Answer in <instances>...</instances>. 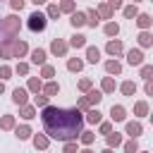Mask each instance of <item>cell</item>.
<instances>
[{"instance_id":"cell-1","label":"cell","mask_w":153,"mask_h":153,"mask_svg":"<svg viewBox=\"0 0 153 153\" xmlns=\"http://www.w3.org/2000/svg\"><path fill=\"white\" fill-rule=\"evenodd\" d=\"M41 122L45 129L48 139H57V141H76L79 134L84 131V112L76 108H55V105H45L41 112Z\"/></svg>"},{"instance_id":"cell-2","label":"cell","mask_w":153,"mask_h":153,"mask_svg":"<svg viewBox=\"0 0 153 153\" xmlns=\"http://www.w3.org/2000/svg\"><path fill=\"white\" fill-rule=\"evenodd\" d=\"M45 24H48V17H45L43 12H31V14H29V22H26L29 31H33V33H41V31L45 29Z\"/></svg>"},{"instance_id":"cell-3","label":"cell","mask_w":153,"mask_h":153,"mask_svg":"<svg viewBox=\"0 0 153 153\" xmlns=\"http://www.w3.org/2000/svg\"><path fill=\"white\" fill-rule=\"evenodd\" d=\"M67 48H69V45H67L62 38H53V41H50V53H53V55H57V57L67 55Z\"/></svg>"},{"instance_id":"cell-4","label":"cell","mask_w":153,"mask_h":153,"mask_svg":"<svg viewBox=\"0 0 153 153\" xmlns=\"http://www.w3.org/2000/svg\"><path fill=\"white\" fill-rule=\"evenodd\" d=\"M127 62H129L131 67H134V65H136V67H141V65H143V53H141L139 48H131V50L127 53Z\"/></svg>"},{"instance_id":"cell-5","label":"cell","mask_w":153,"mask_h":153,"mask_svg":"<svg viewBox=\"0 0 153 153\" xmlns=\"http://www.w3.org/2000/svg\"><path fill=\"white\" fill-rule=\"evenodd\" d=\"M12 100H14V103H17L19 108H22V105H26V100H29V91H26V88H19V86H17V88L12 91Z\"/></svg>"},{"instance_id":"cell-6","label":"cell","mask_w":153,"mask_h":153,"mask_svg":"<svg viewBox=\"0 0 153 153\" xmlns=\"http://www.w3.org/2000/svg\"><path fill=\"white\" fill-rule=\"evenodd\" d=\"M29 53V45L24 41H12V57H24Z\"/></svg>"},{"instance_id":"cell-7","label":"cell","mask_w":153,"mask_h":153,"mask_svg":"<svg viewBox=\"0 0 153 153\" xmlns=\"http://www.w3.org/2000/svg\"><path fill=\"white\" fill-rule=\"evenodd\" d=\"M110 117H112L115 122H124V120H127V110H124L122 105H112V108H110Z\"/></svg>"},{"instance_id":"cell-8","label":"cell","mask_w":153,"mask_h":153,"mask_svg":"<svg viewBox=\"0 0 153 153\" xmlns=\"http://www.w3.org/2000/svg\"><path fill=\"white\" fill-rule=\"evenodd\" d=\"M105 50H108V55H112V57L122 55V41H108Z\"/></svg>"},{"instance_id":"cell-9","label":"cell","mask_w":153,"mask_h":153,"mask_svg":"<svg viewBox=\"0 0 153 153\" xmlns=\"http://www.w3.org/2000/svg\"><path fill=\"white\" fill-rule=\"evenodd\" d=\"M84 122H91V124H98V122H103V120H100V110H98V108H88V110H86V117H84Z\"/></svg>"},{"instance_id":"cell-10","label":"cell","mask_w":153,"mask_h":153,"mask_svg":"<svg viewBox=\"0 0 153 153\" xmlns=\"http://www.w3.org/2000/svg\"><path fill=\"white\" fill-rule=\"evenodd\" d=\"M127 134H129L131 139H139V136L143 134V127H141L139 122H127Z\"/></svg>"},{"instance_id":"cell-11","label":"cell","mask_w":153,"mask_h":153,"mask_svg":"<svg viewBox=\"0 0 153 153\" xmlns=\"http://www.w3.org/2000/svg\"><path fill=\"white\" fill-rule=\"evenodd\" d=\"M45 50L43 48H36V50H31V62L33 65H45Z\"/></svg>"},{"instance_id":"cell-12","label":"cell","mask_w":153,"mask_h":153,"mask_svg":"<svg viewBox=\"0 0 153 153\" xmlns=\"http://www.w3.org/2000/svg\"><path fill=\"white\" fill-rule=\"evenodd\" d=\"M41 91H43V96H48V98H50V96L60 93V84H57V81H48V84H43V88H41Z\"/></svg>"},{"instance_id":"cell-13","label":"cell","mask_w":153,"mask_h":153,"mask_svg":"<svg viewBox=\"0 0 153 153\" xmlns=\"http://www.w3.org/2000/svg\"><path fill=\"white\" fill-rule=\"evenodd\" d=\"M151 22H153V19H151V14H146V12H143V14H136V24H139V29H141V31H148Z\"/></svg>"},{"instance_id":"cell-14","label":"cell","mask_w":153,"mask_h":153,"mask_svg":"<svg viewBox=\"0 0 153 153\" xmlns=\"http://www.w3.org/2000/svg\"><path fill=\"white\" fill-rule=\"evenodd\" d=\"M86 60H88V62H93V65H96V62H100V50H98L96 45H88V48H86Z\"/></svg>"},{"instance_id":"cell-15","label":"cell","mask_w":153,"mask_h":153,"mask_svg":"<svg viewBox=\"0 0 153 153\" xmlns=\"http://www.w3.org/2000/svg\"><path fill=\"white\" fill-rule=\"evenodd\" d=\"M86 100H88V105L93 108V105H98V103L103 100V93H100V91H93V88H91V91H86Z\"/></svg>"},{"instance_id":"cell-16","label":"cell","mask_w":153,"mask_h":153,"mask_svg":"<svg viewBox=\"0 0 153 153\" xmlns=\"http://www.w3.org/2000/svg\"><path fill=\"white\" fill-rule=\"evenodd\" d=\"M48 143H50V139H48L45 134H36V136H33V146H36L38 151H45Z\"/></svg>"},{"instance_id":"cell-17","label":"cell","mask_w":153,"mask_h":153,"mask_svg":"<svg viewBox=\"0 0 153 153\" xmlns=\"http://www.w3.org/2000/svg\"><path fill=\"white\" fill-rule=\"evenodd\" d=\"M69 22H72L74 29H79V26L86 24V14H84V12H72V19H69Z\"/></svg>"},{"instance_id":"cell-18","label":"cell","mask_w":153,"mask_h":153,"mask_svg":"<svg viewBox=\"0 0 153 153\" xmlns=\"http://www.w3.org/2000/svg\"><path fill=\"white\" fill-rule=\"evenodd\" d=\"M67 69H69V72H81V69H84V60L69 57V60H67Z\"/></svg>"},{"instance_id":"cell-19","label":"cell","mask_w":153,"mask_h":153,"mask_svg":"<svg viewBox=\"0 0 153 153\" xmlns=\"http://www.w3.org/2000/svg\"><path fill=\"white\" fill-rule=\"evenodd\" d=\"M105 72H108V74H122V65H120L117 60H108V62H105Z\"/></svg>"},{"instance_id":"cell-20","label":"cell","mask_w":153,"mask_h":153,"mask_svg":"<svg viewBox=\"0 0 153 153\" xmlns=\"http://www.w3.org/2000/svg\"><path fill=\"white\" fill-rule=\"evenodd\" d=\"M26 88L31 91V93H41V88H43V84H41V79H36V76H29V84H26Z\"/></svg>"},{"instance_id":"cell-21","label":"cell","mask_w":153,"mask_h":153,"mask_svg":"<svg viewBox=\"0 0 153 153\" xmlns=\"http://www.w3.org/2000/svg\"><path fill=\"white\" fill-rule=\"evenodd\" d=\"M67 45H72V48H86V36L74 33V36H72V41H69Z\"/></svg>"},{"instance_id":"cell-22","label":"cell","mask_w":153,"mask_h":153,"mask_svg":"<svg viewBox=\"0 0 153 153\" xmlns=\"http://www.w3.org/2000/svg\"><path fill=\"white\" fill-rule=\"evenodd\" d=\"M139 45H141V48H151V45H153V36H151L148 31H141V33H139Z\"/></svg>"},{"instance_id":"cell-23","label":"cell","mask_w":153,"mask_h":153,"mask_svg":"<svg viewBox=\"0 0 153 153\" xmlns=\"http://www.w3.org/2000/svg\"><path fill=\"white\" fill-rule=\"evenodd\" d=\"M115 91V79L112 76H105L103 84H100V93H112Z\"/></svg>"},{"instance_id":"cell-24","label":"cell","mask_w":153,"mask_h":153,"mask_svg":"<svg viewBox=\"0 0 153 153\" xmlns=\"http://www.w3.org/2000/svg\"><path fill=\"white\" fill-rule=\"evenodd\" d=\"M134 115H136V117H146V115H148V103H146V100H139V103L134 105Z\"/></svg>"},{"instance_id":"cell-25","label":"cell","mask_w":153,"mask_h":153,"mask_svg":"<svg viewBox=\"0 0 153 153\" xmlns=\"http://www.w3.org/2000/svg\"><path fill=\"white\" fill-rule=\"evenodd\" d=\"M14 134H17V139H19V141H24V139H29V136H31V127H29V124H22V127H17V129H14Z\"/></svg>"},{"instance_id":"cell-26","label":"cell","mask_w":153,"mask_h":153,"mask_svg":"<svg viewBox=\"0 0 153 153\" xmlns=\"http://www.w3.org/2000/svg\"><path fill=\"white\" fill-rule=\"evenodd\" d=\"M117 146H122V134H117V131L112 134L110 131L108 134V148H117Z\"/></svg>"},{"instance_id":"cell-27","label":"cell","mask_w":153,"mask_h":153,"mask_svg":"<svg viewBox=\"0 0 153 153\" xmlns=\"http://www.w3.org/2000/svg\"><path fill=\"white\" fill-rule=\"evenodd\" d=\"M96 12H98V17H103V19H110V17H112V10H110V5H108V2H100Z\"/></svg>"},{"instance_id":"cell-28","label":"cell","mask_w":153,"mask_h":153,"mask_svg":"<svg viewBox=\"0 0 153 153\" xmlns=\"http://www.w3.org/2000/svg\"><path fill=\"white\" fill-rule=\"evenodd\" d=\"M120 91H122L124 96H134V93H136V84H134V81H122Z\"/></svg>"},{"instance_id":"cell-29","label":"cell","mask_w":153,"mask_h":153,"mask_svg":"<svg viewBox=\"0 0 153 153\" xmlns=\"http://www.w3.org/2000/svg\"><path fill=\"white\" fill-rule=\"evenodd\" d=\"M98 19H100V17H98V12H96V10H93V7H91V10H88V12H86V24H88V26H93V29H96V24H98Z\"/></svg>"},{"instance_id":"cell-30","label":"cell","mask_w":153,"mask_h":153,"mask_svg":"<svg viewBox=\"0 0 153 153\" xmlns=\"http://www.w3.org/2000/svg\"><path fill=\"white\" fill-rule=\"evenodd\" d=\"M103 31H105V36H117V33H120V24H117V22H108Z\"/></svg>"},{"instance_id":"cell-31","label":"cell","mask_w":153,"mask_h":153,"mask_svg":"<svg viewBox=\"0 0 153 153\" xmlns=\"http://www.w3.org/2000/svg\"><path fill=\"white\" fill-rule=\"evenodd\" d=\"M19 115H22L24 120H31V117H36V108H33V105H22Z\"/></svg>"},{"instance_id":"cell-32","label":"cell","mask_w":153,"mask_h":153,"mask_svg":"<svg viewBox=\"0 0 153 153\" xmlns=\"http://www.w3.org/2000/svg\"><path fill=\"white\" fill-rule=\"evenodd\" d=\"M0 129H14V115H2Z\"/></svg>"},{"instance_id":"cell-33","label":"cell","mask_w":153,"mask_h":153,"mask_svg":"<svg viewBox=\"0 0 153 153\" xmlns=\"http://www.w3.org/2000/svg\"><path fill=\"white\" fill-rule=\"evenodd\" d=\"M93 139H96V134H93V131H81V134H79V141H81L84 146L93 143Z\"/></svg>"},{"instance_id":"cell-34","label":"cell","mask_w":153,"mask_h":153,"mask_svg":"<svg viewBox=\"0 0 153 153\" xmlns=\"http://www.w3.org/2000/svg\"><path fill=\"white\" fill-rule=\"evenodd\" d=\"M57 7H60V12H69V14H72L76 5H74V0H62V2L57 5Z\"/></svg>"},{"instance_id":"cell-35","label":"cell","mask_w":153,"mask_h":153,"mask_svg":"<svg viewBox=\"0 0 153 153\" xmlns=\"http://www.w3.org/2000/svg\"><path fill=\"white\" fill-rule=\"evenodd\" d=\"M45 17H48V19H57V17H60V7H57V5H48Z\"/></svg>"},{"instance_id":"cell-36","label":"cell","mask_w":153,"mask_h":153,"mask_svg":"<svg viewBox=\"0 0 153 153\" xmlns=\"http://www.w3.org/2000/svg\"><path fill=\"white\" fill-rule=\"evenodd\" d=\"M122 12H124V17H127V19H134V17L139 14V7H136V5H127Z\"/></svg>"},{"instance_id":"cell-37","label":"cell","mask_w":153,"mask_h":153,"mask_svg":"<svg viewBox=\"0 0 153 153\" xmlns=\"http://www.w3.org/2000/svg\"><path fill=\"white\" fill-rule=\"evenodd\" d=\"M43 69H41V76H45V79H53L55 76V67L53 65H41Z\"/></svg>"},{"instance_id":"cell-38","label":"cell","mask_w":153,"mask_h":153,"mask_svg":"<svg viewBox=\"0 0 153 153\" xmlns=\"http://www.w3.org/2000/svg\"><path fill=\"white\" fill-rule=\"evenodd\" d=\"M124 153H139V143H136V139H131V141L124 143Z\"/></svg>"},{"instance_id":"cell-39","label":"cell","mask_w":153,"mask_h":153,"mask_svg":"<svg viewBox=\"0 0 153 153\" xmlns=\"http://www.w3.org/2000/svg\"><path fill=\"white\" fill-rule=\"evenodd\" d=\"M5 79H12V67H7V65L0 67V81H5Z\"/></svg>"},{"instance_id":"cell-40","label":"cell","mask_w":153,"mask_h":153,"mask_svg":"<svg viewBox=\"0 0 153 153\" xmlns=\"http://www.w3.org/2000/svg\"><path fill=\"white\" fill-rule=\"evenodd\" d=\"M151 74H153V67H151V65H141V76H143L146 81H151Z\"/></svg>"},{"instance_id":"cell-41","label":"cell","mask_w":153,"mask_h":153,"mask_svg":"<svg viewBox=\"0 0 153 153\" xmlns=\"http://www.w3.org/2000/svg\"><path fill=\"white\" fill-rule=\"evenodd\" d=\"M33 105H36V108H45V105H48V96H43V93L36 96V98H33Z\"/></svg>"},{"instance_id":"cell-42","label":"cell","mask_w":153,"mask_h":153,"mask_svg":"<svg viewBox=\"0 0 153 153\" xmlns=\"http://www.w3.org/2000/svg\"><path fill=\"white\" fill-rule=\"evenodd\" d=\"M14 72L22 74V76H26V74H29V65H26V62H19V65L14 67Z\"/></svg>"},{"instance_id":"cell-43","label":"cell","mask_w":153,"mask_h":153,"mask_svg":"<svg viewBox=\"0 0 153 153\" xmlns=\"http://www.w3.org/2000/svg\"><path fill=\"white\" fill-rule=\"evenodd\" d=\"M62 153H76V141H65Z\"/></svg>"},{"instance_id":"cell-44","label":"cell","mask_w":153,"mask_h":153,"mask_svg":"<svg viewBox=\"0 0 153 153\" xmlns=\"http://www.w3.org/2000/svg\"><path fill=\"white\" fill-rule=\"evenodd\" d=\"M91 86H93L91 79H81V81H79V91H91Z\"/></svg>"},{"instance_id":"cell-45","label":"cell","mask_w":153,"mask_h":153,"mask_svg":"<svg viewBox=\"0 0 153 153\" xmlns=\"http://www.w3.org/2000/svg\"><path fill=\"white\" fill-rule=\"evenodd\" d=\"M98 124H100V134H105V136H108V134L112 131V124H110V122H98Z\"/></svg>"},{"instance_id":"cell-46","label":"cell","mask_w":153,"mask_h":153,"mask_svg":"<svg viewBox=\"0 0 153 153\" xmlns=\"http://www.w3.org/2000/svg\"><path fill=\"white\" fill-rule=\"evenodd\" d=\"M88 108H91V105H88L86 98H79V100H76V110H88Z\"/></svg>"},{"instance_id":"cell-47","label":"cell","mask_w":153,"mask_h":153,"mask_svg":"<svg viewBox=\"0 0 153 153\" xmlns=\"http://www.w3.org/2000/svg\"><path fill=\"white\" fill-rule=\"evenodd\" d=\"M24 2H26V0H10V7H12V10H22Z\"/></svg>"},{"instance_id":"cell-48","label":"cell","mask_w":153,"mask_h":153,"mask_svg":"<svg viewBox=\"0 0 153 153\" xmlns=\"http://www.w3.org/2000/svg\"><path fill=\"white\" fill-rule=\"evenodd\" d=\"M108 5H110V10H120L122 7V0H108Z\"/></svg>"},{"instance_id":"cell-49","label":"cell","mask_w":153,"mask_h":153,"mask_svg":"<svg viewBox=\"0 0 153 153\" xmlns=\"http://www.w3.org/2000/svg\"><path fill=\"white\" fill-rule=\"evenodd\" d=\"M143 91H146V96H153V84H151V81H146V86H143Z\"/></svg>"},{"instance_id":"cell-50","label":"cell","mask_w":153,"mask_h":153,"mask_svg":"<svg viewBox=\"0 0 153 153\" xmlns=\"http://www.w3.org/2000/svg\"><path fill=\"white\" fill-rule=\"evenodd\" d=\"M2 93H5V84L0 81V96H2Z\"/></svg>"},{"instance_id":"cell-51","label":"cell","mask_w":153,"mask_h":153,"mask_svg":"<svg viewBox=\"0 0 153 153\" xmlns=\"http://www.w3.org/2000/svg\"><path fill=\"white\" fill-rule=\"evenodd\" d=\"M31 2H33V5H43L45 0H31Z\"/></svg>"},{"instance_id":"cell-52","label":"cell","mask_w":153,"mask_h":153,"mask_svg":"<svg viewBox=\"0 0 153 153\" xmlns=\"http://www.w3.org/2000/svg\"><path fill=\"white\" fill-rule=\"evenodd\" d=\"M100 153H112V148H103V151H100Z\"/></svg>"},{"instance_id":"cell-53","label":"cell","mask_w":153,"mask_h":153,"mask_svg":"<svg viewBox=\"0 0 153 153\" xmlns=\"http://www.w3.org/2000/svg\"><path fill=\"white\" fill-rule=\"evenodd\" d=\"M81 153H93V151H91V148H84V151H81Z\"/></svg>"},{"instance_id":"cell-54","label":"cell","mask_w":153,"mask_h":153,"mask_svg":"<svg viewBox=\"0 0 153 153\" xmlns=\"http://www.w3.org/2000/svg\"><path fill=\"white\" fill-rule=\"evenodd\" d=\"M136 2H141V0H131V5H136Z\"/></svg>"}]
</instances>
